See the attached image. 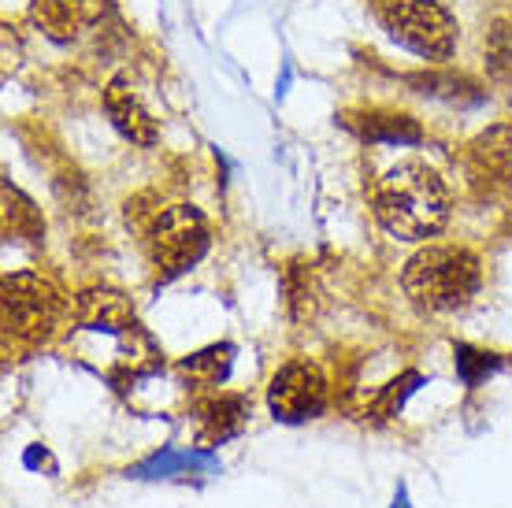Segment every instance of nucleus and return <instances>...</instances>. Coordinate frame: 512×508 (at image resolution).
<instances>
[{
	"mask_svg": "<svg viewBox=\"0 0 512 508\" xmlns=\"http://www.w3.org/2000/svg\"><path fill=\"white\" fill-rule=\"evenodd\" d=\"M67 349L78 364L104 375L116 390H127L164 364L153 334L141 327L134 308L116 290H90L78 297Z\"/></svg>",
	"mask_w": 512,
	"mask_h": 508,
	"instance_id": "obj_1",
	"label": "nucleus"
},
{
	"mask_svg": "<svg viewBox=\"0 0 512 508\" xmlns=\"http://www.w3.org/2000/svg\"><path fill=\"white\" fill-rule=\"evenodd\" d=\"M375 219L383 223L394 238L420 242L446 227L449 219V193L446 182L427 164H397L386 171L372 190Z\"/></svg>",
	"mask_w": 512,
	"mask_h": 508,
	"instance_id": "obj_2",
	"label": "nucleus"
},
{
	"mask_svg": "<svg viewBox=\"0 0 512 508\" xmlns=\"http://www.w3.org/2000/svg\"><path fill=\"white\" fill-rule=\"evenodd\" d=\"M483 264L472 249L461 245H427L405 264L401 286L420 312H457L479 293Z\"/></svg>",
	"mask_w": 512,
	"mask_h": 508,
	"instance_id": "obj_3",
	"label": "nucleus"
},
{
	"mask_svg": "<svg viewBox=\"0 0 512 508\" xmlns=\"http://www.w3.org/2000/svg\"><path fill=\"white\" fill-rule=\"evenodd\" d=\"M141 242L156 279H179L208 253V227L193 204H167L149 219Z\"/></svg>",
	"mask_w": 512,
	"mask_h": 508,
	"instance_id": "obj_4",
	"label": "nucleus"
},
{
	"mask_svg": "<svg viewBox=\"0 0 512 508\" xmlns=\"http://www.w3.org/2000/svg\"><path fill=\"white\" fill-rule=\"evenodd\" d=\"M64 319V297L49 279L19 271L4 279V334L15 342H45Z\"/></svg>",
	"mask_w": 512,
	"mask_h": 508,
	"instance_id": "obj_5",
	"label": "nucleus"
},
{
	"mask_svg": "<svg viewBox=\"0 0 512 508\" xmlns=\"http://www.w3.org/2000/svg\"><path fill=\"white\" fill-rule=\"evenodd\" d=\"M379 19L397 45L423 60H446L457 41V23L438 0H383Z\"/></svg>",
	"mask_w": 512,
	"mask_h": 508,
	"instance_id": "obj_6",
	"label": "nucleus"
},
{
	"mask_svg": "<svg viewBox=\"0 0 512 508\" xmlns=\"http://www.w3.org/2000/svg\"><path fill=\"white\" fill-rule=\"evenodd\" d=\"M268 405L275 420L282 423H305L316 420L327 408V379L316 364L308 360H290L271 375L268 386Z\"/></svg>",
	"mask_w": 512,
	"mask_h": 508,
	"instance_id": "obj_7",
	"label": "nucleus"
},
{
	"mask_svg": "<svg viewBox=\"0 0 512 508\" xmlns=\"http://www.w3.org/2000/svg\"><path fill=\"white\" fill-rule=\"evenodd\" d=\"M104 108H108V119L119 127V134L138 145H153L156 141V119L153 112L141 104L138 89L130 86L127 75H116L104 89Z\"/></svg>",
	"mask_w": 512,
	"mask_h": 508,
	"instance_id": "obj_8",
	"label": "nucleus"
},
{
	"mask_svg": "<svg viewBox=\"0 0 512 508\" xmlns=\"http://www.w3.org/2000/svg\"><path fill=\"white\" fill-rule=\"evenodd\" d=\"M472 175L483 178L490 190H512V123L490 127L468 149Z\"/></svg>",
	"mask_w": 512,
	"mask_h": 508,
	"instance_id": "obj_9",
	"label": "nucleus"
},
{
	"mask_svg": "<svg viewBox=\"0 0 512 508\" xmlns=\"http://www.w3.org/2000/svg\"><path fill=\"white\" fill-rule=\"evenodd\" d=\"M104 0H38V23L49 30L52 38H75L86 23L101 15Z\"/></svg>",
	"mask_w": 512,
	"mask_h": 508,
	"instance_id": "obj_10",
	"label": "nucleus"
},
{
	"mask_svg": "<svg viewBox=\"0 0 512 508\" xmlns=\"http://www.w3.org/2000/svg\"><path fill=\"white\" fill-rule=\"evenodd\" d=\"M245 416H249V401L238 394H219L201 405V442L216 445L227 442L242 431Z\"/></svg>",
	"mask_w": 512,
	"mask_h": 508,
	"instance_id": "obj_11",
	"label": "nucleus"
},
{
	"mask_svg": "<svg viewBox=\"0 0 512 508\" xmlns=\"http://www.w3.org/2000/svg\"><path fill=\"white\" fill-rule=\"evenodd\" d=\"M360 130V138L368 141H390V145H416L423 138L420 123L412 115L401 112H364L357 119H349Z\"/></svg>",
	"mask_w": 512,
	"mask_h": 508,
	"instance_id": "obj_12",
	"label": "nucleus"
},
{
	"mask_svg": "<svg viewBox=\"0 0 512 508\" xmlns=\"http://www.w3.org/2000/svg\"><path fill=\"white\" fill-rule=\"evenodd\" d=\"M231 356V345H208L201 353H193L190 360H182V375L193 382V390H216L231 371Z\"/></svg>",
	"mask_w": 512,
	"mask_h": 508,
	"instance_id": "obj_13",
	"label": "nucleus"
},
{
	"mask_svg": "<svg viewBox=\"0 0 512 508\" xmlns=\"http://www.w3.org/2000/svg\"><path fill=\"white\" fill-rule=\"evenodd\" d=\"M412 86L420 89V93H427V97H442V101H453V104L483 101V89L461 75H420L412 78Z\"/></svg>",
	"mask_w": 512,
	"mask_h": 508,
	"instance_id": "obj_14",
	"label": "nucleus"
}]
</instances>
